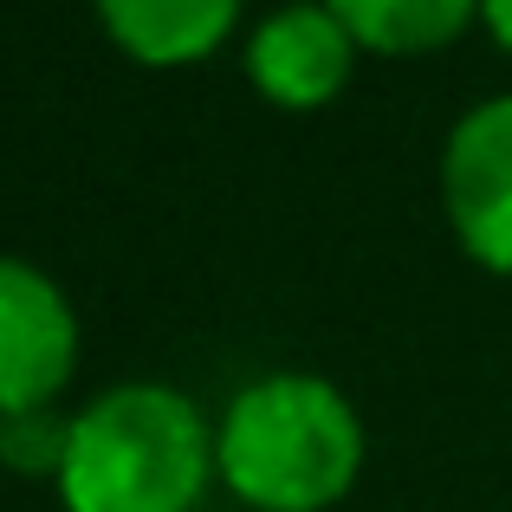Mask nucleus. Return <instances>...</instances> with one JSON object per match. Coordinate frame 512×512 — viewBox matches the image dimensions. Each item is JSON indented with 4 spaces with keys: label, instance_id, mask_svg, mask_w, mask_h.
Instances as JSON below:
<instances>
[{
    "label": "nucleus",
    "instance_id": "obj_1",
    "mask_svg": "<svg viewBox=\"0 0 512 512\" xmlns=\"http://www.w3.org/2000/svg\"><path fill=\"white\" fill-rule=\"evenodd\" d=\"M214 467L208 415L169 383H117L72 415L59 467L65 512H195Z\"/></svg>",
    "mask_w": 512,
    "mask_h": 512
},
{
    "label": "nucleus",
    "instance_id": "obj_2",
    "mask_svg": "<svg viewBox=\"0 0 512 512\" xmlns=\"http://www.w3.org/2000/svg\"><path fill=\"white\" fill-rule=\"evenodd\" d=\"M214 467L260 512H325L363 467V422L325 376L279 370L227 402Z\"/></svg>",
    "mask_w": 512,
    "mask_h": 512
},
{
    "label": "nucleus",
    "instance_id": "obj_3",
    "mask_svg": "<svg viewBox=\"0 0 512 512\" xmlns=\"http://www.w3.org/2000/svg\"><path fill=\"white\" fill-rule=\"evenodd\" d=\"M78 363L72 299L39 266L0 253V422L33 415L65 389Z\"/></svg>",
    "mask_w": 512,
    "mask_h": 512
},
{
    "label": "nucleus",
    "instance_id": "obj_4",
    "mask_svg": "<svg viewBox=\"0 0 512 512\" xmlns=\"http://www.w3.org/2000/svg\"><path fill=\"white\" fill-rule=\"evenodd\" d=\"M441 195L461 247L493 273H512V98H487L448 130Z\"/></svg>",
    "mask_w": 512,
    "mask_h": 512
},
{
    "label": "nucleus",
    "instance_id": "obj_5",
    "mask_svg": "<svg viewBox=\"0 0 512 512\" xmlns=\"http://www.w3.org/2000/svg\"><path fill=\"white\" fill-rule=\"evenodd\" d=\"M350 65H357V39L325 0H292L253 33L247 46V78L286 111H318L344 91Z\"/></svg>",
    "mask_w": 512,
    "mask_h": 512
},
{
    "label": "nucleus",
    "instance_id": "obj_6",
    "mask_svg": "<svg viewBox=\"0 0 512 512\" xmlns=\"http://www.w3.org/2000/svg\"><path fill=\"white\" fill-rule=\"evenodd\" d=\"M104 33L143 65H195L227 39L240 0H91Z\"/></svg>",
    "mask_w": 512,
    "mask_h": 512
},
{
    "label": "nucleus",
    "instance_id": "obj_7",
    "mask_svg": "<svg viewBox=\"0 0 512 512\" xmlns=\"http://www.w3.org/2000/svg\"><path fill=\"white\" fill-rule=\"evenodd\" d=\"M344 20V33L370 52H435L480 13V0H325Z\"/></svg>",
    "mask_w": 512,
    "mask_h": 512
},
{
    "label": "nucleus",
    "instance_id": "obj_8",
    "mask_svg": "<svg viewBox=\"0 0 512 512\" xmlns=\"http://www.w3.org/2000/svg\"><path fill=\"white\" fill-rule=\"evenodd\" d=\"M65 441H72V422H59L52 409L7 415V422H0V461H7L13 474H59Z\"/></svg>",
    "mask_w": 512,
    "mask_h": 512
},
{
    "label": "nucleus",
    "instance_id": "obj_9",
    "mask_svg": "<svg viewBox=\"0 0 512 512\" xmlns=\"http://www.w3.org/2000/svg\"><path fill=\"white\" fill-rule=\"evenodd\" d=\"M480 20L493 26V39L512 52V0H480Z\"/></svg>",
    "mask_w": 512,
    "mask_h": 512
}]
</instances>
